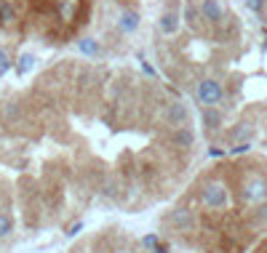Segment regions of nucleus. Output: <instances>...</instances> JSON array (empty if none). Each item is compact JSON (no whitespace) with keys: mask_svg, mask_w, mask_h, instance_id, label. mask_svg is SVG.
<instances>
[{"mask_svg":"<svg viewBox=\"0 0 267 253\" xmlns=\"http://www.w3.org/2000/svg\"><path fill=\"white\" fill-rule=\"evenodd\" d=\"M152 253H168V245H163V242H158V245H155V250H152Z\"/></svg>","mask_w":267,"mask_h":253,"instance_id":"nucleus-26","label":"nucleus"},{"mask_svg":"<svg viewBox=\"0 0 267 253\" xmlns=\"http://www.w3.org/2000/svg\"><path fill=\"white\" fill-rule=\"evenodd\" d=\"M246 152H251V142H241L230 149V155H246Z\"/></svg>","mask_w":267,"mask_h":253,"instance_id":"nucleus-21","label":"nucleus"},{"mask_svg":"<svg viewBox=\"0 0 267 253\" xmlns=\"http://www.w3.org/2000/svg\"><path fill=\"white\" fill-rule=\"evenodd\" d=\"M251 134H254V125H251V123H238V125L233 128L230 139H233V142H238V144H241V142H249V139H251Z\"/></svg>","mask_w":267,"mask_h":253,"instance_id":"nucleus-10","label":"nucleus"},{"mask_svg":"<svg viewBox=\"0 0 267 253\" xmlns=\"http://www.w3.org/2000/svg\"><path fill=\"white\" fill-rule=\"evenodd\" d=\"M185 19H187V24L193 27V30H198L200 19H203V16H200V8H195L193 3H190V0L185 3Z\"/></svg>","mask_w":267,"mask_h":253,"instance_id":"nucleus-14","label":"nucleus"},{"mask_svg":"<svg viewBox=\"0 0 267 253\" xmlns=\"http://www.w3.org/2000/svg\"><path fill=\"white\" fill-rule=\"evenodd\" d=\"M171 142H174L176 149H190V147L195 144V131L190 128V125L176 128V131H174V136H171Z\"/></svg>","mask_w":267,"mask_h":253,"instance_id":"nucleus-7","label":"nucleus"},{"mask_svg":"<svg viewBox=\"0 0 267 253\" xmlns=\"http://www.w3.org/2000/svg\"><path fill=\"white\" fill-rule=\"evenodd\" d=\"M78 3H80V0H59V16L64 19V22H70V19H75V11H78Z\"/></svg>","mask_w":267,"mask_h":253,"instance_id":"nucleus-13","label":"nucleus"},{"mask_svg":"<svg viewBox=\"0 0 267 253\" xmlns=\"http://www.w3.org/2000/svg\"><path fill=\"white\" fill-rule=\"evenodd\" d=\"M142 70H145V72L150 75V78H155V70H152V67H150V64H147V61H142Z\"/></svg>","mask_w":267,"mask_h":253,"instance_id":"nucleus-24","label":"nucleus"},{"mask_svg":"<svg viewBox=\"0 0 267 253\" xmlns=\"http://www.w3.org/2000/svg\"><path fill=\"white\" fill-rule=\"evenodd\" d=\"M163 123L171 131L190 125V107L185 104V101H179V99L176 101H168V104L163 107Z\"/></svg>","mask_w":267,"mask_h":253,"instance_id":"nucleus-4","label":"nucleus"},{"mask_svg":"<svg viewBox=\"0 0 267 253\" xmlns=\"http://www.w3.org/2000/svg\"><path fill=\"white\" fill-rule=\"evenodd\" d=\"M0 24H3V19H0Z\"/></svg>","mask_w":267,"mask_h":253,"instance_id":"nucleus-27","label":"nucleus"},{"mask_svg":"<svg viewBox=\"0 0 267 253\" xmlns=\"http://www.w3.org/2000/svg\"><path fill=\"white\" fill-rule=\"evenodd\" d=\"M158 30L163 32V35H174V32L179 30V14H176V11H171V8H168V11H166L163 16H160Z\"/></svg>","mask_w":267,"mask_h":253,"instance_id":"nucleus-8","label":"nucleus"},{"mask_svg":"<svg viewBox=\"0 0 267 253\" xmlns=\"http://www.w3.org/2000/svg\"><path fill=\"white\" fill-rule=\"evenodd\" d=\"M200 203L206 205L208 211H225L230 205V189H227L225 181L211 179L200 186Z\"/></svg>","mask_w":267,"mask_h":253,"instance_id":"nucleus-1","label":"nucleus"},{"mask_svg":"<svg viewBox=\"0 0 267 253\" xmlns=\"http://www.w3.org/2000/svg\"><path fill=\"white\" fill-rule=\"evenodd\" d=\"M11 235H14V219L8 216V213L0 211V240H6Z\"/></svg>","mask_w":267,"mask_h":253,"instance_id":"nucleus-15","label":"nucleus"},{"mask_svg":"<svg viewBox=\"0 0 267 253\" xmlns=\"http://www.w3.org/2000/svg\"><path fill=\"white\" fill-rule=\"evenodd\" d=\"M83 232V221H78V224H72L70 229H67V237H75V235H80Z\"/></svg>","mask_w":267,"mask_h":253,"instance_id":"nucleus-23","label":"nucleus"},{"mask_svg":"<svg viewBox=\"0 0 267 253\" xmlns=\"http://www.w3.org/2000/svg\"><path fill=\"white\" fill-rule=\"evenodd\" d=\"M78 48H80V53L83 56H99V43L97 40H94V37H80V40H78Z\"/></svg>","mask_w":267,"mask_h":253,"instance_id":"nucleus-12","label":"nucleus"},{"mask_svg":"<svg viewBox=\"0 0 267 253\" xmlns=\"http://www.w3.org/2000/svg\"><path fill=\"white\" fill-rule=\"evenodd\" d=\"M158 242H160V240H158V235H147V237H142V248L152 253V250H155V245H158Z\"/></svg>","mask_w":267,"mask_h":253,"instance_id":"nucleus-19","label":"nucleus"},{"mask_svg":"<svg viewBox=\"0 0 267 253\" xmlns=\"http://www.w3.org/2000/svg\"><path fill=\"white\" fill-rule=\"evenodd\" d=\"M241 200L246 205H259L262 200H267V179L259 173H249L241 184Z\"/></svg>","mask_w":267,"mask_h":253,"instance_id":"nucleus-2","label":"nucleus"},{"mask_svg":"<svg viewBox=\"0 0 267 253\" xmlns=\"http://www.w3.org/2000/svg\"><path fill=\"white\" fill-rule=\"evenodd\" d=\"M200 16L208 24H222L225 22V8L219 0H200Z\"/></svg>","mask_w":267,"mask_h":253,"instance_id":"nucleus-6","label":"nucleus"},{"mask_svg":"<svg viewBox=\"0 0 267 253\" xmlns=\"http://www.w3.org/2000/svg\"><path fill=\"white\" fill-rule=\"evenodd\" d=\"M195 96H198V101L203 107H219V104H222V99H225V88H222V83H219V80L203 78L195 86Z\"/></svg>","mask_w":267,"mask_h":253,"instance_id":"nucleus-3","label":"nucleus"},{"mask_svg":"<svg viewBox=\"0 0 267 253\" xmlns=\"http://www.w3.org/2000/svg\"><path fill=\"white\" fill-rule=\"evenodd\" d=\"M243 3H246V8H249V11L259 14V11H262V6H264V0H243Z\"/></svg>","mask_w":267,"mask_h":253,"instance_id":"nucleus-22","label":"nucleus"},{"mask_svg":"<svg viewBox=\"0 0 267 253\" xmlns=\"http://www.w3.org/2000/svg\"><path fill=\"white\" fill-rule=\"evenodd\" d=\"M8 70H11V59H8V53H6L3 48H0V78H3V75H6Z\"/></svg>","mask_w":267,"mask_h":253,"instance_id":"nucleus-20","label":"nucleus"},{"mask_svg":"<svg viewBox=\"0 0 267 253\" xmlns=\"http://www.w3.org/2000/svg\"><path fill=\"white\" fill-rule=\"evenodd\" d=\"M203 123H206V131H216L219 125H222V115L216 112V107L203 109Z\"/></svg>","mask_w":267,"mask_h":253,"instance_id":"nucleus-11","label":"nucleus"},{"mask_svg":"<svg viewBox=\"0 0 267 253\" xmlns=\"http://www.w3.org/2000/svg\"><path fill=\"white\" fill-rule=\"evenodd\" d=\"M254 221L256 224H267V200H262L259 205H254Z\"/></svg>","mask_w":267,"mask_h":253,"instance_id":"nucleus-18","label":"nucleus"},{"mask_svg":"<svg viewBox=\"0 0 267 253\" xmlns=\"http://www.w3.org/2000/svg\"><path fill=\"white\" fill-rule=\"evenodd\" d=\"M32 64H35V56L32 53H24L22 59H19V67H16V75H27L32 70Z\"/></svg>","mask_w":267,"mask_h":253,"instance_id":"nucleus-17","label":"nucleus"},{"mask_svg":"<svg viewBox=\"0 0 267 253\" xmlns=\"http://www.w3.org/2000/svg\"><path fill=\"white\" fill-rule=\"evenodd\" d=\"M0 19H3V24H14L16 22V8L11 3H0Z\"/></svg>","mask_w":267,"mask_h":253,"instance_id":"nucleus-16","label":"nucleus"},{"mask_svg":"<svg viewBox=\"0 0 267 253\" xmlns=\"http://www.w3.org/2000/svg\"><path fill=\"white\" fill-rule=\"evenodd\" d=\"M208 155H211V157H222L225 152H222V149H219V147H211V149H208Z\"/></svg>","mask_w":267,"mask_h":253,"instance_id":"nucleus-25","label":"nucleus"},{"mask_svg":"<svg viewBox=\"0 0 267 253\" xmlns=\"http://www.w3.org/2000/svg\"><path fill=\"white\" fill-rule=\"evenodd\" d=\"M118 27H120V32H134L139 27V14L134 11V8H126V11L120 14V19H118Z\"/></svg>","mask_w":267,"mask_h":253,"instance_id":"nucleus-9","label":"nucleus"},{"mask_svg":"<svg viewBox=\"0 0 267 253\" xmlns=\"http://www.w3.org/2000/svg\"><path fill=\"white\" fill-rule=\"evenodd\" d=\"M168 224H171L174 229H179V232H193L195 224H198L195 211H193V208H185V205H179V208H174V211L168 213Z\"/></svg>","mask_w":267,"mask_h":253,"instance_id":"nucleus-5","label":"nucleus"}]
</instances>
